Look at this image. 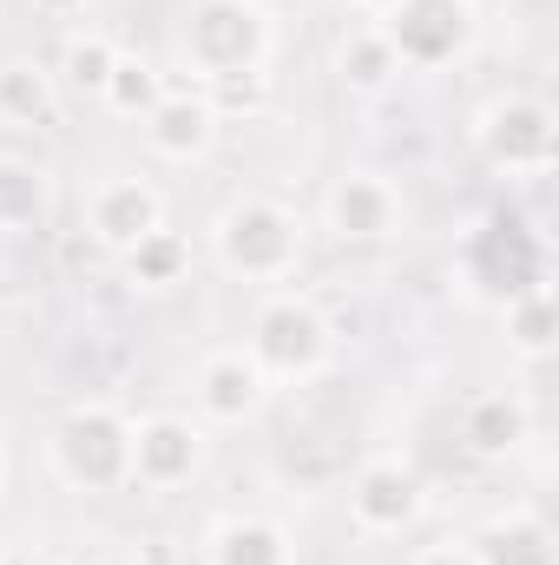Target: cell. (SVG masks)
<instances>
[{"label":"cell","instance_id":"cell-20","mask_svg":"<svg viewBox=\"0 0 559 565\" xmlns=\"http://www.w3.org/2000/svg\"><path fill=\"white\" fill-rule=\"evenodd\" d=\"M119 270H126L133 289L165 296V289H178V282L191 277V237H184V231H171V224H158L151 237H139V244L119 257Z\"/></svg>","mask_w":559,"mask_h":565},{"label":"cell","instance_id":"cell-24","mask_svg":"<svg viewBox=\"0 0 559 565\" xmlns=\"http://www.w3.org/2000/svg\"><path fill=\"white\" fill-rule=\"evenodd\" d=\"M27 7H33L40 20H80V13H86L93 0H27Z\"/></svg>","mask_w":559,"mask_h":565},{"label":"cell","instance_id":"cell-2","mask_svg":"<svg viewBox=\"0 0 559 565\" xmlns=\"http://www.w3.org/2000/svg\"><path fill=\"white\" fill-rule=\"evenodd\" d=\"M271 53H277V13L264 0H184L178 60L198 73V86L257 79Z\"/></svg>","mask_w":559,"mask_h":565},{"label":"cell","instance_id":"cell-10","mask_svg":"<svg viewBox=\"0 0 559 565\" xmlns=\"http://www.w3.org/2000/svg\"><path fill=\"white\" fill-rule=\"evenodd\" d=\"M165 224V191L145 178V171H106L93 191H86V237L106 250V257H126L139 237H151Z\"/></svg>","mask_w":559,"mask_h":565},{"label":"cell","instance_id":"cell-4","mask_svg":"<svg viewBox=\"0 0 559 565\" xmlns=\"http://www.w3.org/2000/svg\"><path fill=\"white\" fill-rule=\"evenodd\" d=\"M244 355L264 369L271 388H303L336 362V322L303 289H264L244 329Z\"/></svg>","mask_w":559,"mask_h":565},{"label":"cell","instance_id":"cell-7","mask_svg":"<svg viewBox=\"0 0 559 565\" xmlns=\"http://www.w3.org/2000/svg\"><path fill=\"white\" fill-rule=\"evenodd\" d=\"M395 46V60L409 73H441L454 60H467V46L481 40V7L474 0H402L389 20H376Z\"/></svg>","mask_w":559,"mask_h":565},{"label":"cell","instance_id":"cell-14","mask_svg":"<svg viewBox=\"0 0 559 565\" xmlns=\"http://www.w3.org/2000/svg\"><path fill=\"white\" fill-rule=\"evenodd\" d=\"M527 440H534V415H527V402L514 388H487V395H474L461 408V447L474 460H507Z\"/></svg>","mask_w":559,"mask_h":565},{"label":"cell","instance_id":"cell-13","mask_svg":"<svg viewBox=\"0 0 559 565\" xmlns=\"http://www.w3.org/2000/svg\"><path fill=\"white\" fill-rule=\"evenodd\" d=\"M60 106H66V93H60L53 66H40L27 53L0 60V132H53Z\"/></svg>","mask_w":559,"mask_h":565},{"label":"cell","instance_id":"cell-9","mask_svg":"<svg viewBox=\"0 0 559 565\" xmlns=\"http://www.w3.org/2000/svg\"><path fill=\"white\" fill-rule=\"evenodd\" d=\"M428 513V487L402 454H376L349 473V526L362 540H402Z\"/></svg>","mask_w":559,"mask_h":565},{"label":"cell","instance_id":"cell-8","mask_svg":"<svg viewBox=\"0 0 559 565\" xmlns=\"http://www.w3.org/2000/svg\"><path fill=\"white\" fill-rule=\"evenodd\" d=\"M204 467H211V427L198 422V415L158 408V415H139L133 422V487H145V493H178Z\"/></svg>","mask_w":559,"mask_h":565},{"label":"cell","instance_id":"cell-6","mask_svg":"<svg viewBox=\"0 0 559 565\" xmlns=\"http://www.w3.org/2000/svg\"><path fill=\"white\" fill-rule=\"evenodd\" d=\"M323 231L342 244V250H382L409 231V198L389 171H342L329 191H323Z\"/></svg>","mask_w":559,"mask_h":565},{"label":"cell","instance_id":"cell-25","mask_svg":"<svg viewBox=\"0 0 559 565\" xmlns=\"http://www.w3.org/2000/svg\"><path fill=\"white\" fill-rule=\"evenodd\" d=\"M349 7H356V13H362V20H389V13H395V7H402V0H349Z\"/></svg>","mask_w":559,"mask_h":565},{"label":"cell","instance_id":"cell-21","mask_svg":"<svg viewBox=\"0 0 559 565\" xmlns=\"http://www.w3.org/2000/svg\"><path fill=\"white\" fill-rule=\"evenodd\" d=\"M165 86H171V79H165L145 53H119L113 73H106V86H99V106H106L113 119H133V126H139L145 113L165 99Z\"/></svg>","mask_w":559,"mask_h":565},{"label":"cell","instance_id":"cell-1","mask_svg":"<svg viewBox=\"0 0 559 565\" xmlns=\"http://www.w3.org/2000/svg\"><path fill=\"white\" fill-rule=\"evenodd\" d=\"M211 257L231 282H283L296 277L303 264V244H309V224L303 211H289L283 198H264V191H238L231 204H218L211 217Z\"/></svg>","mask_w":559,"mask_h":565},{"label":"cell","instance_id":"cell-17","mask_svg":"<svg viewBox=\"0 0 559 565\" xmlns=\"http://www.w3.org/2000/svg\"><path fill=\"white\" fill-rule=\"evenodd\" d=\"M53 224V171L40 158L0 151V237H33Z\"/></svg>","mask_w":559,"mask_h":565},{"label":"cell","instance_id":"cell-22","mask_svg":"<svg viewBox=\"0 0 559 565\" xmlns=\"http://www.w3.org/2000/svg\"><path fill=\"white\" fill-rule=\"evenodd\" d=\"M126 46L113 40V33H99V26H80V33H66V60H60V79L73 86V93H93L99 99V86H106V73H113V60H119Z\"/></svg>","mask_w":559,"mask_h":565},{"label":"cell","instance_id":"cell-5","mask_svg":"<svg viewBox=\"0 0 559 565\" xmlns=\"http://www.w3.org/2000/svg\"><path fill=\"white\" fill-rule=\"evenodd\" d=\"M474 151L494 178H514V184H540L559 164V113L553 99L540 93H494L481 113H474Z\"/></svg>","mask_w":559,"mask_h":565},{"label":"cell","instance_id":"cell-11","mask_svg":"<svg viewBox=\"0 0 559 565\" xmlns=\"http://www.w3.org/2000/svg\"><path fill=\"white\" fill-rule=\"evenodd\" d=\"M271 382H264V369L244 355V342H224V349H211L204 362H198V375H191V402H198V422L204 427H251L264 408H271Z\"/></svg>","mask_w":559,"mask_h":565},{"label":"cell","instance_id":"cell-18","mask_svg":"<svg viewBox=\"0 0 559 565\" xmlns=\"http://www.w3.org/2000/svg\"><path fill=\"white\" fill-rule=\"evenodd\" d=\"M467 546H474V559L481 565H559L553 526H547L534 507H507V513H494Z\"/></svg>","mask_w":559,"mask_h":565},{"label":"cell","instance_id":"cell-16","mask_svg":"<svg viewBox=\"0 0 559 565\" xmlns=\"http://www.w3.org/2000/svg\"><path fill=\"white\" fill-rule=\"evenodd\" d=\"M204 565H296V540L271 513H224L204 533Z\"/></svg>","mask_w":559,"mask_h":565},{"label":"cell","instance_id":"cell-12","mask_svg":"<svg viewBox=\"0 0 559 565\" xmlns=\"http://www.w3.org/2000/svg\"><path fill=\"white\" fill-rule=\"evenodd\" d=\"M145 151L165 164H204L218 145V99L198 86H165V99L139 119Z\"/></svg>","mask_w":559,"mask_h":565},{"label":"cell","instance_id":"cell-3","mask_svg":"<svg viewBox=\"0 0 559 565\" xmlns=\"http://www.w3.org/2000/svg\"><path fill=\"white\" fill-rule=\"evenodd\" d=\"M46 467L66 493H119L133 487V415L106 395L60 408L46 427Z\"/></svg>","mask_w":559,"mask_h":565},{"label":"cell","instance_id":"cell-23","mask_svg":"<svg viewBox=\"0 0 559 565\" xmlns=\"http://www.w3.org/2000/svg\"><path fill=\"white\" fill-rule=\"evenodd\" d=\"M409 565H481V559H474V546H467V540H454V533H447V540L415 546V559H409Z\"/></svg>","mask_w":559,"mask_h":565},{"label":"cell","instance_id":"cell-26","mask_svg":"<svg viewBox=\"0 0 559 565\" xmlns=\"http://www.w3.org/2000/svg\"><path fill=\"white\" fill-rule=\"evenodd\" d=\"M7 480H13V454H7V440H0V493H7Z\"/></svg>","mask_w":559,"mask_h":565},{"label":"cell","instance_id":"cell-19","mask_svg":"<svg viewBox=\"0 0 559 565\" xmlns=\"http://www.w3.org/2000/svg\"><path fill=\"white\" fill-rule=\"evenodd\" d=\"M500 335H507V355H520V362H553L559 349V302L547 282H534V289H520V296H507L500 302Z\"/></svg>","mask_w":559,"mask_h":565},{"label":"cell","instance_id":"cell-27","mask_svg":"<svg viewBox=\"0 0 559 565\" xmlns=\"http://www.w3.org/2000/svg\"><path fill=\"white\" fill-rule=\"evenodd\" d=\"M40 565H73V559H40Z\"/></svg>","mask_w":559,"mask_h":565},{"label":"cell","instance_id":"cell-15","mask_svg":"<svg viewBox=\"0 0 559 565\" xmlns=\"http://www.w3.org/2000/svg\"><path fill=\"white\" fill-rule=\"evenodd\" d=\"M402 60H395V46H389V33L376 26V20H362V26H349L342 40H336V86L349 93V99H389L395 86H402Z\"/></svg>","mask_w":559,"mask_h":565}]
</instances>
